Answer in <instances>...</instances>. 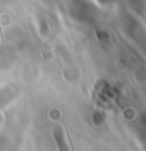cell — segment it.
Listing matches in <instances>:
<instances>
[{
	"label": "cell",
	"instance_id": "1",
	"mask_svg": "<svg viewBox=\"0 0 146 151\" xmlns=\"http://www.w3.org/2000/svg\"><path fill=\"white\" fill-rule=\"evenodd\" d=\"M54 140H55V145H57V150L58 151H71L68 142H66V135H64V132L61 127H55Z\"/></svg>",
	"mask_w": 146,
	"mask_h": 151
}]
</instances>
